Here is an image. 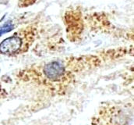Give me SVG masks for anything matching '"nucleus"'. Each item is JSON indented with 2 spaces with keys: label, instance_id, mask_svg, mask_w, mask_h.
<instances>
[{
  "label": "nucleus",
  "instance_id": "obj_1",
  "mask_svg": "<svg viewBox=\"0 0 134 125\" xmlns=\"http://www.w3.org/2000/svg\"><path fill=\"white\" fill-rule=\"evenodd\" d=\"M24 37L20 34L13 35L9 37L0 43V53L6 55L16 54L23 50L24 47Z\"/></svg>",
  "mask_w": 134,
  "mask_h": 125
},
{
  "label": "nucleus",
  "instance_id": "obj_2",
  "mask_svg": "<svg viewBox=\"0 0 134 125\" xmlns=\"http://www.w3.org/2000/svg\"><path fill=\"white\" fill-rule=\"evenodd\" d=\"M13 28V24L10 21L5 23L2 27H0V36L4 34L5 33H7L9 31H12Z\"/></svg>",
  "mask_w": 134,
  "mask_h": 125
}]
</instances>
